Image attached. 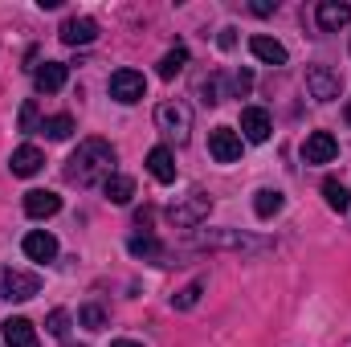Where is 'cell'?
<instances>
[{
    "mask_svg": "<svg viewBox=\"0 0 351 347\" xmlns=\"http://www.w3.org/2000/svg\"><path fill=\"white\" fill-rule=\"evenodd\" d=\"M127 250H131L135 258H143V261H160V258H164V246H160V237H152V233L131 237V241H127Z\"/></svg>",
    "mask_w": 351,
    "mask_h": 347,
    "instance_id": "7402d4cb",
    "label": "cell"
},
{
    "mask_svg": "<svg viewBox=\"0 0 351 347\" xmlns=\"http://www.w3.org/2000/svg\"><path fill=\"white\" fill-rule=\"evenodd\" d=\"M306 90H311V98L331 102V98H339V74L331 66H311L306 70Z\"/></svg>",
    "mask_w": 351,
    "mask_h": 347,
    "instance_id": "9c48e42d",
    "label": "cell"
},
{
    "mask_svg": "<svg viewBox=\"0 0 351 347\" xmlns=\"http://www.w3.org/2000/svg\"><path fill=\"white\" fill-rule=\"evenodd\" d=\"M78 323H82L86 331H102V327H106V315H102V307H94V302H86V307L78 311Z\"/></svg>",
    "mask_w": 351,
    "mask_h": 347,
    "instance_id": "4316f807",
    "label": "cell"
},
{
    "mask_svg": "<svg viewBox=\"0 0 351 347\" xmlns=\"http://www.w3.org/2000/svg\"><path fill=\"white\" fill-rule=\"evenodd\" d=\"M135 221H139V225L147 229V225H152V208H139V213H135Z\"/></svg>",
    "mask_w": 351,
    "mask_h": 347,
    "instance_id": "1f68e13d",
    "label": "cell"
},
{
    "mask_svg": "<svg viewBox=\"0 0 351 347\" xmlns=\"http://www.w3.org/2000/svg\"><path fill=\"white\" fill-rule=\"evenodd\" d=\"M110 164H114V147L106 139H82L78 152L66 160V180L78 184V188H90V184H102L110 176Z\"/></svg>",
    "mask_w": 351,
    "mask_h": 347,
    "instance_id": "6da1fadb",
    "label": "cell"
},
{
    "mask_svg": "<svg viewBox=\"0 0 351 347\" xmlns=\"http://www.w3.org/2000/svg\"><path fill=\"white\" fill-rule=\"evenodd\" d=\"M233 86H237V94H245V90L254 86V78H250V74H245V70H241V74H237V78H233Z\"/></svg>",
    "mask_w": 351,
    "mask_h": 347,
    "instance_id": "f546056e",
    "label": "cell"
},
{
    "mask_svg": "<svg viewBox=\"0 0 351 347\" xmlns=\"http://www.w3.org/2000/svg\"><path fill=\"white\" fill-rule=\"evenodd\" d=\"M143 94H147V82H143L139 70H114V74H110V98H114V102L131 106V102H139Z\"/></svg>",
    "mask_w": 351,
    "mask_h": 347,
    "instance_id": "277c9868",
    "label": "cell"
},
{
    "mask_svg": "<svg viewBox=\"0 0 351 347\" xmlns=\"http://www.w3.org/2000/svg\"><path fill=\"white\" fill-rule=\"evenodd\" d=\"M343 115H348V127H351V102H348V110H343Z\"/></svg>",
    "mask_w": 351,
    "mask_h": 347,
    "instance_id": "836d02e7",
    "label": "cell"
},
{
    "mask_svg": "<svg viewBox=\"0 0 351 347\" xmlns=\"http://www.w3.org/2000/svg\"><path fill=\"white\" fill-rule=\"evenodd\" d=\"M335 156H339V143H335L331 131H311L306 135V143H302V160L306 164H331Z\"/></svg>",
    "mask_w": 351,
    "mask_h": 347,
    "instance_id": "ba28073f",
    "label": "cell"
},
{
    "mask_svg": "<svg viewBox=\"0 0 351 347\" xmlns=\"http://www.w3.org/2000/svg\"><path fill=\"white\" fill-rule=\"evenodd\" d=\"M200 290H204V282H188V286L172 298V307H176V311H192V307L200 302Z\"/></svg>",
    "mask_w": 351,
    "mask_h": 347,
    "instance_id": "484cf974",
    "label": "cell"
},
{
    "mask_svg": "<svg viewBox=\"0 0 351 347\" xmlns=\"http://www.w3.org/2000/svg\"><path fill=\"white\" fill-rule=\"evenodd\" d=\"M286 208V196L278 192V188H262L258 196H254V213L262 217V221H269V217H278Z\"/></svg>",
    "mask_w": 351,
    "mask_h": 347,
    "instance_id": "44dd1931",
    "label": "cell"
},
{
    "mask_svg": "<svg viewBox=\"0 0 351 347\" xmlns=\"http://www.w3.org/2000/svg\"><path fill=\"white\" fill-rule=\"evenodd\" d=\"M45 331L62 339V335L70 331V315H66V311H49V319H45Z\"/></svg>",
    "mask_w": 351,
    "mask_h": 347,
    "instance_id": "83f0119b",
    "label": "cell"
},
{
    "mask_svg": "<svg viewBox=\"0 0 351 347\" xmlns=\"http://www.w3.org/2000/svg\"><path fill=\"white\" fill-rule=\"evenodd\" d=\"M274 8H278V4H269V0H254V12H258V16H269Z\"/></svg>",
    "mask_w": 351,
    "mask_h": 347,
    "instance_id": "4dcf8cb0",
    "label": "cell"
},
{
    "mask_svg": "<svg viewBox=\"0 0 351 347\" xmlns=\"http://www.w3.org/2000/svg\"><path fill=\"white\" fill-rule=\"evenodd\" d=\"M21 250H25V258H33V261H53L58 258V237L45 233V229H33V233H25Z\"/></svg>",
    "mask_w": 351,
    "mask_h": 347,
    "instance_id": "4fadbf2b",
    "label": "cell"
},
{
    "mask_svg": "<svg viewBox=\"0 0 351 347\" xmlns=\"http://www.w3.org/2000/svg\"><path fill=\"white\" fill-rule=\"evenodd\" d=\"M25 213H29L33 221L58 217V213H62V196H58V192H45V188H33V192H25Z\"/></svg>",
    "mask_w": 351,
    "mask_h": 347,
    "instance_id": "7c38bea8",
    "label": "cell"
},
{
    "mask_svg": "<svg viewBox=\"0 0 351 347\" xmlns=\"http://www.w3.org/2000/svg\"><path fill=\"white\" fill-rule=\"evenodd\" d=\"M45 139H70L74 135V119L70 115H53V119H41V127H37Z\"/></svg>",
    "mask_w": 351,
    "mask_h": 347,
    "instance_id": "603a6c76",
    "label": "cell"
},
{
    "mask_svg": "<svg viewBox=\"0 0 351 347\" xmlns=\"http://www.w3.org/2000/svg\"><path fill=\"white\" fill-rule=\"evenodd\" d=\"M37 127V102H25L21 106V131H33Z\"/></svg>",
    "mask_w": 351,
    "mask_h": 347,
    "instance_id": "f1b7e54d",
    "label": "cell"
},
{
    "mask_svg": "<svg viewBox=\"0 0 351 347\" xmlns=\"http://www.w3.org/2000/svg\"><path fill=\"white\" fill-rule=\"evenodd\" d=\"M66 62H45V66H37V74H33V82L41 94H58V90L66 86Z\"/></svg>",
    "mask_w": 351,
    "mask_h": 347,
    "instance_id": "2e32d148",
    "label": "cell"
},
{
    "mask_svg": "<svg viewBox=\"0 0 351 347\" xmlns=\"http://www.w3.org/2000/svg\"><path fill=\"white\" fill-rule=\"evenodd\" d=\"M102 192H106L110 204H131V196H135V180H131V176L110 172L106 180H102Z\"/></svg>",
    "mask_w": 351,
    "mask_h": 347,
    "instance_id": "ffe728a7",
    "label": "cell"
},
{
    "mask_svg": "<svg viewBox=\"0 0 351 347\" xmlns=\"http://www.w3.org/2000/svg\"><path fill=\"white\" fill-rule=\"evenodd\" d=\"M323 196H327V204L335 208V213H348V204H351V192L335 180V176H327L323 180Z\"/></svg>",
    "mask_w": 351,
    "mask_h": 347,
    "instance_id": "d4e9b609",
    "label": "cell"
},
{
    "mask_svg": "<svg viewBox=\"0 0 351 347\" xmlns=\"http://www.w3.org/2000/svg\"><path fill=\"white\" fill-rule=\"evenodd\" d=\"M250 49H254V58L265 62V66H286V45L274 41V37H262V33H258V37L250 41Z\"/></svg>",
    "mask_w": 351,
    "mask_h": 347,
    "instance_id": "d6986e66",
    "label": "cell"
},
{
    "mask_svg": "<svg viewBox=\"0 0 351 347\" xmlns=\"http://www.w3.org/2000/svg\"><path fill=\"white\" fill-rule=\"evenodd\" d=\"M196 246H208V250H265V241H254L237 229H225V233H196L192 237Z\"/></svg>",
    "mask_w": 351,
    "mask_h": 347,
    "instance_id": "52a82bcc",
    "label": "cell"
},
{
    "mask_svg": "<svg viewBox=\"0 0 351 347\" xmlns=\"http://www.w3.org/2000/svg\"><path fill=\"white\" fill-rule=\"evenodd\" d=\"M156 123L172 135L176 143H184V139H188V131H192V110H188L184 102H164V106L156 110Z\"/></svg>",
    "mask_w": 351,
    "mask_h": 347,
    "instance_id": "5b68a950",
    "label": "cell"
},
{
    "mask_svg": "<svg viewBox=\"0 0 351 347\" xmlns=\"http://www.w3.org/2000/svg\"><path fill=\"white\" fill-rule=\"evenodd\" d=\"M58 37H62L66 45H90V41L98 37V21H94V16H66L62 29H58Z\"/></svg>",
    "mask_w": 351,
    "mask_h": 347,
    "instance_id": "30bf717a",
    "label": "cell"
},
{
    "mask_svg": "<svg viewBox=\"0 0 351 347\" xmlns=\"http://www.w3.org/2000/svg\"><path fill=\"white\" fill-rule=\"evenodd\" d=\"M315 21H319V29H323V33L343 29V25L351 21V0H323V4L315 8Z\"/></svg>",
    "mask_w": 351,
    "mask_h": 347,
    "instance_id": "8fae6325",
    "label": "cell"
},
{
    "mask_svg": "<svg viewBox=\"0 0 351 347\" xmlns=\"http://www.w3.org/2000/svg\"><path fill=\"white\" fill-rule=\"evenodd\" d=\"M110 347H143V344H135V339H119V344H110Z\"/></svg>",
    "mask_w": 351,
    "mask_h": 347,
    "instance_id": "d6a6232c",
    "label": "cell"
},
{
    "mask_svg": "<svg viewBox=\"0 0 351 347\" xmlns=\"http://www.w3.org/2000/svg\"><path fill=\"white\" fill-rule=\"evenodd\" d=\"M269 131H274V123H269V115H265L262 106H245V110H241V135H245L250 143H265Z\"/></svg>",
    "mask_w": 351,
    "mask_h": 347,
    "instance_id": "5bb4252c",
    "label": "cell"
},
{
    "mask_svg": "<svg viewBox=\"0 0 351 347\" xmlns=\"http://www.w3.org/2000/svg\"><path fill=\"white\" fill-rule=\"evenodd\" d=\"M147 172H152V180H160V184H176V156L168 147H152L147 152Z\"/></svg>",
    "mask_w": 351,
    "mask_h": 347,
    "instance_id": "ac0fdd59",
    "label": "cell"
},
{
    "mask_svg": "<svg viewBox=\"0 0 351 347\" xmlns=\"http://www.w3.org/2000/svg\"><path fill=\"white\" fill-rule=\"evenodd\" d=\"M0 327H4V344L8 347H41L37 327H33L29 319H8V323H0Z\"/></svg>",
    "mask_w": 351,
    "mask_h": 347,
    "instance_id": "9a60e30c",
    "label": "cell"
},
{
    "mask_svg": "<svg viewBox=\"0 0 351 347\" xmlns=\"http://www.w3.org/2000/svg\"><path fill=\"white\" fill-rule=\"evenodd\" d=\"M208 156H213L217 164H233V160H241V135L229 131V127L208 131Z\"/></svg>",
    "mask_w": 351,
    "mask_h": 347,
    "instance_id": "8992f818",
    "label": "cell"
},
{
    "mask_svg": "<svg viewBox=\"0 0 351 347\" xmlns=\"http://www.w3.org/2000/svg\"><path fill=\"white\" fill-rule=\"evenodd\" d=\"M41 164H45V156H41V147H33V143L16 147V152H12V160H8L12 176H37V172H41Z\"/></svg>",
    "mask_w": 351,
    "mask_h": 347,
    "instance_id": "e0dca14e",
    "label": "cell"
},
{
    "mask_svg": "<svg viewBox=\"0 0 351 347\" xmlns=\"http://www.w3.org/2000/svg\"><path fill=\"white\" fill-rule=\"evenodd\" d=\"M37 290H41V278H37V274L12 270V265L0 270V298H4V302H25V298H33Z\"/></svg>",
    "mask_w": 351,
    "mask_h": 347,
    "instance_id": "7a4b0ae2",
    "label": "cell"
},
{
    "mask_svg": "<svg viewBox=\"0 0 351 347\" xmlns=\"http://www.w3.org/2000/svg\"><path fill=\"white\" fill-rule=\"evenodd\" d=\"M184 66H188V49H184V45H176V49H168V53L160 58V78H164V82H172Z\"/></svg>",
    "mask_w": 351,
    "mask_h": 347,
    "instance_id": "cb8c5ba5",
    "label": "cell"
},
{
    "mask_svg": "<svg viewBox=\"0 0 351 347\" xmlns=\"http://www.w3.org/2000/svg\"><path fill=\"white\" fill-rule=\"evenodd\" d=\"M348 213H351V204H348Z\"/></svg>",
    "mask_w": 351,
    "mask_h": 347,
    "instance_id": "e575fe53",
    "label": "cell"
},
{
    "mask_svg": "<svg viewBox=\"0 0 351 347\" xmlns=\"http://www.w3.org/2000/svg\"><path fill=\"white\" fill-rule=\"evenodd\" d=\"M208 213H213V196H204V192H192L184 204H172V225L176 229H196L200 221H208Z\"/></svg>",
    "mask_w": 351,
    "mask_h": 347,
    "instance_id": "3957f363",
    "label": "cell"
}]
</instances>
